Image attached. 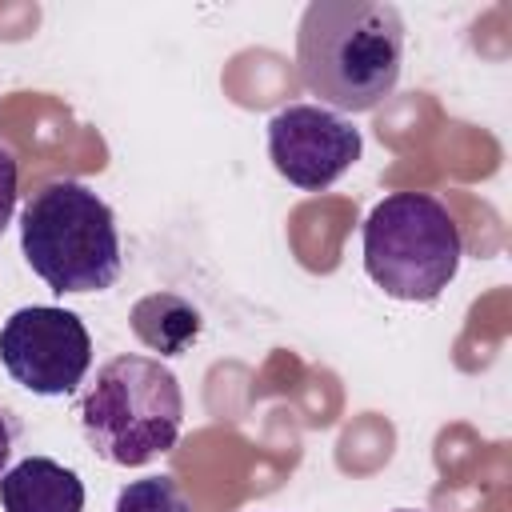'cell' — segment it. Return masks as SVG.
I'll return each instance as SVG.
<instances>
[{
  "label": "cell",
  "mask_w": 512,
  "mask_h": 512,
  "mask_svg": "<svg viewBox=\"0 0 512 512\" xmlns=\"http://www.w3.org/2000/svg\"><path fill=\"white\" fill-rule=\"evenodd\" d=\"M296 64L312 96L368 112L400 80L404 20L384 0H312L296 28Z\"/></svg>",
  "instance_id": "1"
},
{
  "label": "cell",
  "mask_w": 512,
  "mask_h": 512,
  "mask_svg": "<svg viewBox=\"0 0 512 512\" xmlns=\"http://www.w3.org/2000/svg\"><path fill=\"white\" fill-rule=\"evenodd\" d=\"M112 512H192V504L172 476H144L120 488Z\"/></svg>",
  "instance_id": "9"
},
{
  "label": "cell",
  "mask_w": 512,
  "mask_h": 512,
  "mask_svg": "<svg viewBox=\"0 0 512 512\" xmlns=\"http://www.w3.org/2000/svg\"><path fill=\"white\" fill-rule=\"evenodd\" d=\"M8 456H12V428H8V420L0 416V472L8 468Z\"/></svg>",
  "instance_id": "11"
},
{
  "label": "cell",
  "mask_w": 512,
  "mask_h": 512,
  "mask_svg": "<svg viewBox=\"0 0 512 512\" xmlns=\"http://www.w3.org/2000/svg\"><path fill=\"white\" fill-rule=\"evenodd\" d=\"M0 364L32 396H72L92 364V336L68 308L32 304L0 324Z\"/></svg>",
  "instance_id": "5"
},
{
  "label": "cell",
  "mask_w": 512,
  "mask_h": 512,
  "mask_svg": "<svg viewBox=\"0 0 512 512\" xmlns=\"http://www.w3.org/2000/svg\"><path fill=\"white\" fill-rule=\"evenodd\" d=\"M364 272L384 296L428 304L436 300L460 268L464 240L452 212L428 192L384 196L360 232Z\"/></svg>",
  "instance_id": "4"
},
{
  "label": "cell",
  "mask_w": 512,
  "mask_h": 512,
  "mask_svg": "<svg viewBox=\"0 0 512 512\" xmlns=\"http://www.w3.org/2000/svg\"><path fill=\"white\" fill-rule=\"evenodd\" d=\"M396 512H416V508H396Z\"/></svg>",
  "instance_id": "12"
},
{
  "label": "cell",
  "mask_w": 512,
  "mask_h": 512,
  "mask_svg": "<svg viewBox=\"0 0 512 512\" xmlns=\"http://www.w3.org/2000/svg\"><path fill=\"white\" fill-rule=\"evenodd\" d=\"M4 512H84V480L52 456H24L0 472Z\"/></svg>",
  "instance_id": "7"
},
{
  "label": "cell",
  "mask_w": 512,
  "mask_h": 512,
  "mask_svg": "<svg viewBox=\"0 0 512 512\" xmlns=\"http://www.w3.org/2000/svg\"><path fill=\"white\" fill-rule=\"evenodd\" d=\"M128 324H132L136 340L160 356H180L200 336V312L176 292L140 296L128 312Z\"/></svg>",
  "instance_id": "8"
},
{
  "label": "cell",
  "mask_w": 512,
  "mask_h": 512,
  "mask_svg": "<svg viewBox=\"0 0 512 512\" xmlns=\"http://www.w3.org/2000/svg\"><path fill=\"white\" fill-rule=\"evenodd\" d=\"M80 428L92 452L120 468H140L176 448L184 428V392L176 372L152 356L108 360L80 404Z\"/></svg>",
  "instance_id": "3"
},
{
  "label": "cell",
  "mask_w": 512,
  "mask_h": 512,
  "mask_svg": "<svg viewBox=\"0 0 512 512\" xmlns=\"http://www.w3.org/2000/svg\"><path fill=\"white\" fill-rule=\"evenodd\" d=\"M12 212H16V160L0 144V236H4L8 220H12Z\"/></svg>",
  "instance_id": "10"
},
{
  "label": "cell",
  "mask_w": 512,
  "mask_h": 512,
  "mask_svg": "<svg viewBox=\"0 0 512 512\" xmlns=\"http://www.w3.org/2000/svg\"><path fill=\"white\" fill-rule=\"evenodd\" d=\"M360 148V128L324 104H288L268 120V160L304 192L332 188L360 160Z\"/></svg>",
  "instance_id": "6"
},
{
  "label": "cell",
  "mask_w": 512,
  "mask_h": 512,
  "mask_svg": "<svg viewBox=\"0 0 512 512\" xmlns=\"http://www.w3.org/2000/svg\"><path fill=\"white\" fill-rule=\"evenodd\" d=\"M20 248L52 292H104L120 280L116 212L80 180L44 184L20 216Z\"/></svg>",
  "instance_id": "2"
}]
</instances>
